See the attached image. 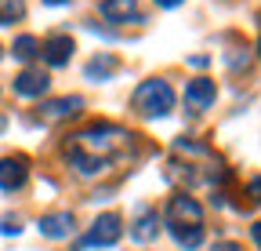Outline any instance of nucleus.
Masks as SVG:
<instances>
[{"mask_svg":"<svg viewBox=\"0 0 261 251\" xmlns=\"http://www.w3.org/2000/svg\"><path fill=\"white\" fill-rule=\"evenodd\" d=\"M130 106H135L142 117H167V113L174 109V87H171L167 80H160V77L142 80V84L135 87Z\"/></svg>","mask_w":261,"mask_h":251,"instance_id":"obj_1","label":"nucleus"},{"mask_svg":"<svg viewBox=\"0 0 261 251\" xmlns=\"http://www.w3.org/2000/svg\"><path fill=\"white\" fill-rule=\"evenodd\" d=\"M120 237H123V218H120L116 211H106V215H98L94 222H91L84 244H87V247H113Z\"/></svg>","mask_w":261,"mask_h":251,"instance_id":"obj_2","label":"nucleus"},{"mask_svg":"<svg viewBox=\"0 0 261 251\" xmlns=\"http://www.w3.org/2000/svg\"><path fill=\"white\" fill-rule=\"evenodd\" d=\"M167 226H203V208L189 193H174L167 204Z\"/></svg>","mask_w":261,"mask_h":251,"instance_id":"obj_3","label":"nucleus"},{"mask_svg":"<svg viewBox=\"0 0 261 251\" xmlns=\"http://www.w3.org/2000/svg\"><path fill=\"white\" fill-rule=\"evenodd\" d=\"M25 178H29V161H25L22 153L0 156V190L15 193V190H22V186H25Z\"/></svg>","mask_w":261,"mask_h":251,"instance_id":"obj_4","label":"nucleus"},{"mask_svg":"<svg viewBox=\"0 0 261 251\" xmlns=\"http://www.w3.org/2000/svg\"><path fill=\"white\" fill-rule=\"evenodd\" d=\"M214 99H218V87H214V80H211V77H196V80H189V84H185V106H189L192 113L211 109V106H214Z\"/></svg>","mask_w":261,"mask_h":251,"instance_id":"obj_5","label":"nucleus"},{"mask_svg":"<svg viewBox=\"0 0 261 251\" xmlns=\"http://www.w3.org/2000/svg\"><path fill=\"white\" fill-rule=\"evenodd\" d=\"M11 87H15V95H22V99H40V95H47L51 77L44 70H22Z\"/></svg>","mask_w":261,"mask_h":251,"instance_id":"obj_6","label":"nucleus"},{"mask_svg":"<svg viewBox=\"0 0 261 251\" xmlns=\"http://www.w3.org/2000/svg\"><path fill=\"white\" fill-rule=\"evenodd\" d=\"M73 51H76V44H73V37H65V33H55V37H47L40 44V58L47 62V66H65V62L73 58Z\"/></svg>","mask_w":261,"mask_h":251,"instance_id":"obj_7","label":"nucleus"},{"mask_svg":"<svg viewBox=\"0 0 261 251\" xmlns=\"http://www.w3.org/2000/svg\"><path fill=\"white\" fill-rule=\"evenodd\" d=\"M40 233L51 237V240H62V237H69L76 226H73V211H55V215H44L40 218Z\"/></svg>","mask_w":261,"mask_h":251,"instance_id":"obj_8","label":"nucleus"},{"mask_svg":"<svg viewBox=\"0 0 261 251\" xmlns=\"http://www.w3.org/2000/svg\"><path fill=\"white\" fill-rule=\"evenodd\" d=\"M156 233H160V215L152 208L138 211V218L130 222V237H135L138 244H149V240H156Z\"/></svg>","mask_w":261,"mask_h":251,"instance_id":"obj_9","label":"nucleus"},{"mask_svg":"<svg viewBox=\"0 0 261 251\" xmlns=\"http://www.w3.org/2000/svg\"><path fill=\"white\" fill-rule=\"evenodd\" d=\"M80 109H84V99L80 95H69V99H51V102H44V117L47 120H65V117H80Z\"/></svg>","mask_w":261,"mask_h":251,"instance_id":"obj_10","label":"nucleus"},{"mask_svg":"<svg viewBox=\"0 0 261 251\" xmlns=\"http://www.w3.org/2000/svg\"><path fill=\"white\" fill-rule=\"evenodd\" d=\"M106 22H127V18H138V4L135 0H102L98 4Z\"/></svg>","mask_w":261,"mask_h":251,"instance_id":"obj_11","label":"nucleus"},{"mask_svg":"<svg viewBox=\"0 0 261 251\" xmlns=\"http://www.w3.org/2000/svg\"><path fill=\"white\" fill-rule=\"evenodd\" d=\"M116 70H120V62H116L113 55H98V58L87 62V70H84V73H87V80H109Z\"/></svg>","mask_w":261,"mask_h":251,"instance_id":"obj_12","label":"nucleus"},{"mask_svg":"<svg viewBox=\"0 0 261 251\" xmlns=\"http://www.w3.org/2000/svg\"><path fill=\"white\" fill-rule=\"evenodd\" d=\"M171 237H174L181 247L192 251V247H200V244H203L207 233H203V226H171Z\"/></svg>","mask_w":261,"mask_h":251,"instance_id":"obj_13","label":"nucleus"},{"mask_svg":"<svg viewBox=\"0 0 261 251\" xmlns=\"http://www.w3.org/2000/svg\"><path fill=\"white\" fill-rule=\"evenodd\" d=\"M11 55H15V58H22V62L37 58V55H40V40H37V37H29V33H22V37L11 44Z\"/></svg>","mask_w":261,"mask_h":251,"instance_id":"obj_14","label":"nucleus"},{"mask_svg":"<svg viewBox=\"0 0 261 251\" xmlns=\"http://www.w3.org/2000/svg\"><path fill=\"white\" fill-rule=\"evenodd\" d=\"M22 15H25V4H22V0H0V26L18 22Z\"/></svg>","mask_w":261,"mask_h":251,"instance_id":"obj_15","label":"nucleus"},{"mask_svg":"<svg viewBox=\"0 0 261 251\" xmlns=\"http://www.w3.org/2000/svg\"><path fill=\"white\" fill-rule=\"evenodd\" d=\"M18 230H22V226H18V218H15V215H4V218H0V233H4V237H8V233L15 237Z\"/></svg>","mask_w":261,"mask_h":251,"instance_id":"obj_16","label":"nucleus"},{"mask_svg":"<svg viewBox=\"0 0 261 251\" xmlns=\"http://www.w3.org/2000/svg\"><path fill=\"white\" fill-rule=\"evenodd\" d=\"M214 251H243V247L232 244V240H221V244H214Z\"/></svg>","mask_w":261,"mask_h":251,"instance_id":"obj_17","label":"nucleus"},{"mask_svg":"<svg viewBox=\"0 0 261 251\" xmlns=\"http://www.w3.org/2000/svg\"><path fill=\"white\" fill-rule=\"evenodd\" d=\"M156 4H160V8H178L181 0H156Z\"/></svg>","mask_w":261,"mask_h":251,"instance_id":"obj_18","label":"nucleus"},{"mask_svg":"<svg viewBox=\"0 0 261 251\" xmlns=\"http://www.w3.org/2000/svg\"><path fill=\"white\" fill-rule=\"evenodd\" d=\"M44 4H69V0H44Z\"/></svg>","mask_w":261,"mask_h":251,"instance_id":"obj_19","label":"nucleus"},{"mask_svg":"<svg viewBox=\"0 0 261 251\" xmlns=\"http://www.w3.org/2000/svg\"><path fill=\"white\" fill-rule=\"evenodd\" d=\"M0 55H4V48H0Z\"/></svg>","mask_w":261,"mask_h":251,"instance_id":"obj_20","label":"nucleus"}]
</instances>
